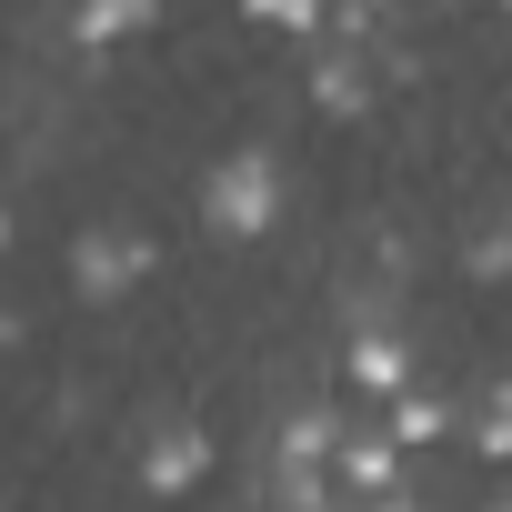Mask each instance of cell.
Listing matches in <instances>:
<instances>
[{
  "mask_svg": "<svg viewBox=\"0 0 512 512\" xmlns=\"http://www.w3.org/2000/svg\"><path fill=\"white\" fill-rule=\"evenodd\" d=\"M201 472H211V432H201V422H161V432L141 442V492L171 502V492H191Z\"/></svg>",
  "mask_w": 512,
  "mask_h": 512,
  "instance_id": "cell-3",
  "label": "cell"
},
{
  "mask_svg": "<svg viewBox=\"0 0 512 512\" xmlns=\"http://www.w3.org/2000/svg\"><path fill=\"white\" fill-rule=\"evenodd\" d=\"M382 512H422V502H392V492H382Z\"/></svg>",
  "mask_w": 512,
  "mask_h": 512,
  "instance_id": "cell-9",
  "label": "cell"
},
{
  "mask_svg": "<svg viewBox=\"0 0 512 512\" xmlns=\"http://www.w3.org/2000/svg\"><path fill=\"white\" fill-rule=\"evenodd\" d=\"M161 21V0H71V41L81 51H111V41H141Z\"/></svg>",
  "mask_w": 512,
  "mask_h": 512,
  "instance_id": "cell-4",
  "label": "cell"
},
{
  "mask_svg": "<svg viewBox=\"0 0 512 512\" xmlns=\"http://www.w3.org/2000/svg\"><path fill=\"white\" fill-rule=\"evenodd\" d=\"M241 11L262 21V31H322V11H332V0H241Z\"/></svg>",
  "mask_w": 512,
  "mask_h": 512,
  "instance_id": "cell-8",
  "label": "cell"
},
{
  "mask_svg": "<svg viewBox=\"0 0 512 512\" xmlns=\"http://www.w3.org/2000/svg\"><path fill=\"white\" fill-rule=\"evenodd\" d=\"M332 482H352V492H392V472H402V452H392V432H362V442H332V462H322Z\"/></svg>",
  "mask_w": 512,
  "mask_h": 512,
  "instance_id": "cell-5",
  "label": "cell"
},
{
  "mask_svg": "<svg viewBox=\"0 0 512 512\" xmlns=\"http://www.w3.org/2000/svg\"><path fill=\"white\" fill-rule=\"evenodd\" d=\"M141 272H151V241H131V231H81V241H71V282H81V302H121Z\"/></svg>",
  "mask_w": 512,
  "mask_h": 512,
  "instance_id": "cell-2",
  "label": "cell"
},
{
  "mask_svg": "<svg viewBox=\"0 0 512 512\" xmlns=\"http://www.w3.org/2000/svg\"><path fill=\"white\" fill-rule=\"evenodd\" d=\"M352 382H362L372 402H392V392L412 382V352H402L392 332H352Z\"/></svg>",
  "mask_w": 512,
  "mask_h": 512,
  "instance_id": "cell-6",
  "label": "cell"
},
{
  "mask_svg": "<svg viewBox=\"0 0 512 512\" xmlns=\"http://www.w3.org/2000/svg\"><path fill=\"white\" fill-rule=\"evenodd\" d=\"M201 221H211L221 241H262V231L282 221V161H272L262 141L221 151V161L201 171Z\"/></svg>",
  "mask_w": 512,
  "mask_h": 512,
  "instance_id": "cell-1",
  "label": "cell"
},
{
  "mask_svg": "<svg viewBox=\"0 0 512 512\" xmlns=\"http://www.w3.org/2000/svg\"><path fill=\"white\" fill-rule=\"evenodd\" d=\"M412 442H442V402L402 382V392H392V452H412Z\"/></svg>",
  "mask_w": 512,
  "mask_h": 512,
  "instance_id": "cell-7",
  "label": "cell"
}]
</instances>
